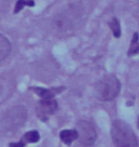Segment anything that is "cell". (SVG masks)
I'll use <instances>...</instances> for the list:
<instances>
[{
	"label": "cell",
	"mask_w": 139,
	"mask_h": 147,
	"mask_svg": "<svg viewBox=\"0 0 139 147\" xmlns=\"http://www.w3.org/2000/svg\"><path fill=\"white\" fill-rule=\"evenodd\" d=\"M83 15V7L80 3H72L67 8L57 13L52 18V26L59 32H69L76 26Z\"/></svg>",
	"instance_id": "6da1fadb"
},
{
	"label": "cell",
	"mask_w": 139,
	"mask_h": 147,
	"mask_svg": "<svg viewBox=\"0 0 139 147\" xmlns=\"http://www.w3.org/2000/svg\"><path fill=\"white\" fill-rule=\"evenodd\" d=\"M111 135L115 147H138L134 131L124 121L115 120L112 123Z\"/></svg>",
	"instance_id": "7a4b0ae2"
},
{
	"label": "cell",
	"mask_w": 139,
	"mask_h": 147,
	"mask_svg": "<svg viewBox=\"0 0 139 147\" xmlns=\"http://www.w3.org/2000/svg\"><path fill=\"white\" fill-rule=\"evenodd\" d=\"M121 90L120 80L114 75H108L100 79L96 84V93L103 101L115 98Z\"/></svg>",
	"instance_id": "3957f363"
},
{
	"label": "cell",
	"mask_w": 139,
	"mask_h": 147,
	"mask_svg": "<svg viewBox=\"0 0 139 147\" xmlns=\"http://www.w3.org/2000/svg\"><path fill=\"white\" fill-rule=\"evenodd\" d=\"M27 119V109L24 106L10 108L2 118V125L7 130H16L22 127Z\"/></svg>",
	"instance_id": "277c9868"
},
{
	"label": "cell",
	"mask_w": 139,
	"mask_h": 147,
	"mask_svg": "<svg viewBox=\"0 0 139 147\" xmlns=\"http://www.w3.org/2000/svg\"><path fill=\"white\" fill-rule=\"evenodd\" d=\"M76 131L78 133V138L84 145H93L96 142L97 133L93 125L88 121L79 120L76 124Z\"/></svg>",
	"instance_id": "5b68a950"
},
{
	"label": "cell",
	"mask_w": 139,
	"mask_h": 147,
	"mask_svg": "<svg viewBox=\"0 0 139 147\" xmlns=\"http://www.w3.org/2000/svg\"><path fill=\"white\" fill-rule=\"evenodd\" d=\"M58 109V103L55 98L52 100H42L36 105V113L39 119L46 121L49 116L52 115Z\"/></svg>",
	"instance_id": "8992f818"
},
{
	"label": "cell",
	"mask_w": 139,
	"mask_h": 147,
	"mask_svg": "<svg viewBox=\"0 0 139 147\" xmlns=\"http://www.w3.org/2000/svg\"><path fill=\"white\" fill-rule=\"evenodd\" d=\"M14 83L8 78H0V103L7 100L12 94Z\"/></svg>",
	"instance_id": "52a82bcc"
},
{
	"label": "cell",
	"mask_w": 139,
	"mask_h": 147,
	"mask_svg": "<svg viewBox=\"0 0 139 147\" xmlns=\"http://www.w3.org/2000/svg\"><path fill=\"white\" fill-rule=\"evenodd\" d=\"M64 88H58V89H44V88H31V90L35 92L38 96H40L42 100H52L57 93H59Z\"/></svg>",
	"instance_id": "ba28073f"
},
{
	"label": "cell",
	"mask_w": 139,
	"mask_h": 147,
	"mask_svg": "<svg viewBox=\"0 0 139 147\" xmlns=\"http://www.w3.org/2000/svg\"><path fill=\"white\" fill-rule=\"evenodd\" d=\"M12 46L11 42L5 36L0 34V62L5 61L11 53Z\"/></svg>",
	"instance_id": "9c48e42d"
},
{
	"label": "cell",
	"mask_w": 139,
	"mask_h": 147,
	"mask_svg": "<svg viewBox=\"0 0 139 147\" xmlns=\"http://www.w3.org/2000/svg\"><path fill=\"white\" fill-rule=\"evenodd\" d=\"M60 138L64 144L70 145L78 138V133L76 130H63L60 132Z\"/></svg>",
	"instance_id": "30bf717a"
},
{
	"label": "cell",
	"mask_w": 139,
	"mask_h": 147,
	"mask_svg": "<svg viewBox=\"0 0 139 147\" xmlns=\"http://www.w3.org/2000/svg\"><path fill=\"white\" fill-rule=\"evenodd\" d=\"M40 135L37 131H28L23 135V140L20 142L22 146H25L27 143H36L39 141Z\"/></svg>",
	"instance_id": "8fae6325"
},
{
	"label": "cell",
	"mask_w": 139,
	"mask_h": 147,
	"mask_svg": "<svg viewBox=\"0 0 139 147\" xmlns=\"http://www.w3.org/2000/svg\"><path fill=\"white\" fill-rule=\"evenodd\" d=\"M139 36L137 32H135L133 36V40L130 43L129 50H128V56H134V55L139 54V42H138Z\"/></svg>",
	"instance_id": "7c38bea8"
},
{
	"label": "cell",
	"mask_w": 139,
	"mask_h": 147,
	"mask_svg": "<svg viewBox=\"0 0 139 147\" xmlns=\"http://www.w3.org/2000/svg\"><path fill=\"white\" fill-rule=\"evenodd\" d=\"M109 26L111 28L112 32H113V36L115 38H120L121 37V25H120V21L116 18H113L109 22Z\"/></svg>",
	"instance_id": "4fadbf2b"
},
{
	"label": "cell",
	"mask_w": 139,
	"mask_h": 147,
	"mask_svg": "<svg viewBox=\"0 0 139 147\" xmlns=\"http://www.w3.org/2000/svg\"><path fill=\"white\" fill-rule=\"evenodd\" d=\"M25 5H29V7H33L34 5V1L33 0H19L16 2V5H15V9H14V13H18L20 12L23 7Z\"/></svg>",
	"instance_id": "5bb4252c"
}]
</instances>
